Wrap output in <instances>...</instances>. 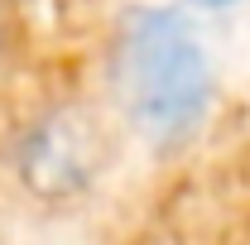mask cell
<instances>
[{"label":"cell","mask_w":250,"mask_h":245,"mask_svg":"<svg viewBox=\"0 0 250 245\" xmlns=\"http://www.w3.org/2000/svg\"><path fill=\"white\" fill-rule=\"evenodd\" d=\"M15 163H20V178L39 197H72L101 168V135H96L92 121H82L72 111H58V116H43L20 140Z\"/></svg>","instance_id":"cell-2"},{"label":"cell","mask_w":250,"mask_h":245,"mask_svg":"<svg viewBox=\"0 0 250 245\" xmlns=\"http://www.w3.org/2000/svg\"><path fill=\"white\" fill-rule=\"evenodd\" d=\"M207 5H226V0H207Z\"/></svg>","instance_id":"cell-3"},{"label":"cell","mask_w":250,"mask_h":245,"mask_svg":"<svg viewBox=\"0 0 250 245\" xmlns=\"http://www.w3.org/2000/svg\"><path fill=\"white\" fill-rule=\"evenodd\" d=\"M116 87L135 130L154 144H178L207 121L212 62L178 10L140 5L121 20Z\"/></svg>","instance_id":"cell-1"}]
</instances>
